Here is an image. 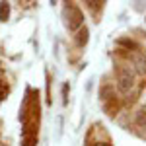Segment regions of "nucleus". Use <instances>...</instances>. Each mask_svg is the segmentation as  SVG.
<instances>
[{
    "label": "nucleus",
    "instance_id": "5",
    "mask_svg": "<svg viewBox=\"0 0 146 146\" xmlns=\"http://www.w3.org/2000/svg\"><path fill=\"white\" fill-rule=\"evenodd\" d=\"M74 41H76V47L78 49H84V47L88 45V41H90V29L84 25V27H80L76 35H74Z\"/></svg>",
    "mask_w": 146,
    "mask_h": 146
},
{
    "label": "nucleus",
    "instance_id": "12",
    "mask_svg": "<svg viewBox=\"0 0 146 146\" xmlns=\"http://www.w3.org/2000/svg\"><path fill=\"white\" fill-rule=\"evenodd\" d=\"M133 10L138 14H144L146 12V2H133Z\"/></svg>",
    "mask_w": 146,
    "mask_h": 146
},
{
    "label": "nucleus",
    "instance_id": "7",
    "mask_svg": "<svg viewBox=\"0 0 146 146\" xmlns=\"http://www.w3.org/2000/svg\"><path fill=\"white\" fill-rule=\"evenodd\" d=\"M51 84H53V80H51V74H49V70H45V94H47V105H53V94H51Z\"/></svg>",
    "mask_w": 146,
    "mask_h": 146
},
{
    "label": "nucleus",
    "instance_id": "13",
    "mask_svg": "<svg viewBox=\"0 0 146 146\" xmlns=\"http://www.w3.org/2000/svg\"><path fill=\"white\" fill-rule=\"evenodd\" d=\"M94 82H96V78L92 76V78H88V82H86V92H92V88H94Z\"/></svg>",
    "mask_w": 146,
    "mask_h": 146
},
{
    "label": "nucleus",
    "instance_id": "14",
    "mask_svg": "<svg viewBox=\"0 0 146 146\" xmlns=\"http://www.w3.org/2000/svg\"><path fill=\"white\" fill-rule=\"evenodd\" d=\"M92 146H111V144H109L107 140H103V142H100V140H98V142H94Z\"/></svg>",
    "mask_w": 146,
    "mask_h": 146
},
{
    "label": "nucleus",
    "instance_id": "9",
    "mask_svg": "<svg viewBox=\"0 0 146 146\" xmlns=\"http://www.w3.org/2000/svg\"><path fill=\"white\" fill-rule=\"evenodd\" d=\"M60 94H62V105L66 107V105H68V98H70V84H68V82H64V84H62Z\"/></svg>",
    "mask_w": 146,
    "mask_h": 146
},
{
    "label": "nucleus",
    "instance_id": "3",
    "mask_svg": "<svg viewBox=\"0 0 146 146\" xmlns=\"http://www.w3.org/2000/svg\"><path fill=\"white\" fill-rule=\"evenodd\" d=\"M129 62L133 64V68L136 70V74H146V55L142 51H131L129 55Z\"/></svg>",
    "mask_w": 146,
    "mask_h": 146
},
{
    "label": "nucleus",
    "instance_id": "15",
    "mask_svg": "<svg viewBox=\"0 0 146 146\" xmlns=\"http://www.w3.org/2000/svg\"><path fill=\"white\" fill-rule=\"evenodd\" d=\"M2 92H4V90H2V86H0V96H2Z\"/></svg>",
    "mask_w": 146,
    "mask_h": 146
},
{
    "label": "nucleus",
    "instance_id": "10",
    "mask_svg": "<svg viewBox=\"0 0 146 146\" xmlns=\"http://www.w3.org/2000/svg\"><path fill=\"white\" fill-rule=\"evenodd\" d=\"M136 127L138 129H146V109L136 113Z\"/></svg>",
    "mask_w": 146,
    "mask_h": 146
},
{
    "label": "nucleus",
    "instance_id": "8",
    "mask_svg": "<svg viewBox=\"0 0 146 146\" xmlns=\"http://www.w3.org/2000/svg\"><path fill=\"white\" fill-rule=\"evenodd\" d=\"M10 20V4L8 2H0V22L6 23Z\"/></svg>",
    "mask_w": 146,
    "mask_h": 146
},
{
    "label": "nucleus",
    "instance_id": "1",
    "mask_svg": "<svg viewBox=\"0 0 146 146\" xmlns=\"http://www.w3.org/2000/svg\"><path fill=\"white\" fill-rule=\"evenodd\" d=\"M115 76H117V90L123 96H129L131 90L135 88L136 80V70L133 68V64L127 60H117L115 62Z\"/></svg>",
    "mask_w": 146,
    "mask_h": 146
},
{
    "label": "nucleus",
    "instance_id": "11",
    "mask_svg": "<svg viewBox=\"0 0 146 146\" xmlns=\"http://www.w3.org/2000/svg\"><path fill=\"white\" fill-rule=\"evenodd\" d=\"M62 131H64V117H62V115H58V117H56V138H60V136H62Z\"/></svg>",
    "mask_w": 146,
    "mask_h": 146
},
{
    "label": "nucleus",
    "instance_id": "4",
    "mask_svg": "<svg viewBox=\"0 0 146 146\" xmlns=\"http://www.w3.org/2000/svg\"><path fill=\"white\" fill-rule=\"evenodd\" d=\"M98 96H100V100L103 101V103H109V101L115 100V88H113L111 84H101Z\"/></svg>",
    "mask_w": 146,
    "mask_h": 146
},
{
    "label": "nucleus",
    "instance_id": "2",
    "mask_svg": "<svg viewBox=\"0 0 146 146\" xmlns=\"http://www.w3.org/2000/svg\"><path fill=\"white\" fill-rule=\"evenodd\" d=\"M60 16H62V23L68 31H78L80 27H84V14L74 2H66Z\"/></svg>",
    "mask_w": 146,
    "mask_h": 146
},
{
    "label": "nucleus",
    "instance_id": "6",
    "mask_svg": "<svg viewBox=\"0 0 146 146\" xmlns=\"http://www.w3.org/2000/svg\"><path fill=\"white\" fill-rule=\"evenodd\" d=\"M117 45H119V47H125L127 51H131V49H133V53H135V51H140L138 43H136V41H133V39H129V37H119V39H117Z\"/></svg>",
    "mask_w": 146,
    "mask_h": 146
}]
</instances>
